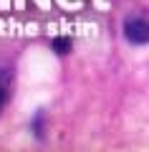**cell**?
Returning a JSON list of instances; mask_svg holds the SVG:
<instances>
[{
    "label": "cell",
    "mask_w": 149,
    "mask_h": 152,
    "mask_svg": "<svg viewBox=\"0 0 149 152\" xmlns=\"http://www.w3.org/2000/svg\"><path fill=\"white\" fill-rule=\"evenodd\" d=\"M124 36L134 46L149 43V20H144V18H126L124 20Z\"/></svg>",
    "instance_id": "6da1fadb"
},
{
    "label": "cell",
    "mask_w": 149,
    "mask_h": 152,
    "mask_svg": "<svg viewBox=\"0 0 149 152\" xmlns=\"http://www.w3.org/2000/svg\"><path fill=\"white\" fill-rule=\"evenodd\" d=\"M53 48L58 51V53H68V51H71V38H56Z\"/></svg>",
    "instance_id": "7a4b0ae2"
},
{
    "label": "cell",
    "mask_w": 149,
    "mask_h": 152,
    "mask_svg": "<svg viewBox=\"0 0 149 152\" xmlns=\"http://www.w3.org/2000/svg\"><path fill=\"white\" fill-rule=\"evenodd\" d=\"M8 102V84H5V74H0V109Z\"/></svg>",
    "instance_id": "3957f363"
}]
</instances>
